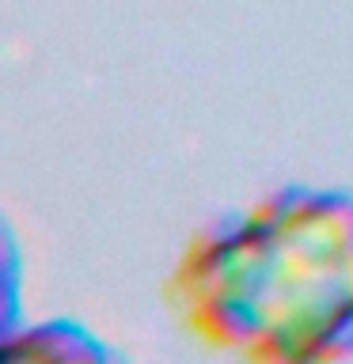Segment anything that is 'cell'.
Listing matches in <instances>:
<instances>
[{
  "instance_id": "cell-2",
  "label": "cell",
  "mask_w": 353,
  "mask_h": 364,
  "mask_svg": "<svg viewBox=\"0 0 353 364\" xmlns=\"http://www.w3.org/2000/svg\"><path fill=\"white\" fill-rule=\"evenodd\" d=\"M0 353L11 360H110L114 349H107L95 338V330L73 323V318H46L27 326L23 334H4Z\"/></svg>"
},
{
  "instance_id": "cell-1",
  "label": "cell",
  "mask_w": 353,
  "mask_h": 364,
  "mask_svg": "<svg viewBox=\"0 0 353 364\" xmlns=\"http://www.w3.org/2000/svg\"><path fill=\"white\" fill-rule=\"evenodd\" d=\"M164 300L201 346L243 360L353 357V193L285 186L201 228Z\"/></svg>"
}]
</instances>
